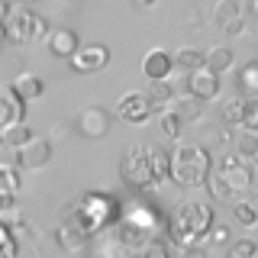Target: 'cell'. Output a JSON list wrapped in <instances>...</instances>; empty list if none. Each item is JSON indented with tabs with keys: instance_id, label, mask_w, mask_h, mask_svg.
Returning <instances> with one entry per match:
<instances>
[{
	"instance_id": "6da1fadb",
	"label": "cell",
	"mask_w": 258,
	"mask_h": 258,
	"mask_svg": "<svg viewBox=\"0 0 258 258\" xmlns=\"http://www.w3.org/2000/svg\"><path fill=\"white\" fill-rule=\"evenodd\" d=\"M119 177L133 190H152L168 181V152L158 145H133L119 161Z\"/></svg>"
},
{
	"instance_id": "7a4b0ae2",
	"label": "cell",
	"mask_w": 258,
	"mask_h": 258,
	"mask_svg": "<svg viewBox=\"0 0 258 258\" xmlns=\"http://www.w3.org/2000/svg\"><path fill=\"white\" fill-rule=\"evenodd\" d=\"M116 220H119L116 197L100 194V190L81 194L75 204H68V210H64V223H68L71 229H78L81 236H94V232H100V229H110Z\"/></svg>"
},
{
	"instance_id": "3957f363",
	"label": "cell",
	"mask_w": 258,
	"mask_h": 258,
	"mask_svg": "<svg viewBox=\"0 0 258 258\" xmlns=\"http://www.w3.org/2000/svg\"><path fill=\"white\" fill-rule=\"evenodd\" d=\"M210 171H213V158L204 145L181 142L168 152V177L177 187H200V184H207Z\"/></svg>"
},
{
	"instance_id": "277c9868",
	"label": "cell",
	"mask_w": 258,
	"mask_h": 258,
	"mask_svg": "<svg viewBox=\"0 0 258 258\" xmlns=\"http://www.w3.org/2000/svg\"><path fill=\"white\" fill-rule=\"evenodd\" d=\"M213 226V210L204 204H181L168 216V242L171 245H200Z\"/></svg>"
},
{
	"instance_id": "5b68a950",
	"label": "cell",
	"mask_w": 258,
	"mask_h": 258,
	"mask_svg": "<svg viewBox=\"0 0 258 258\" xmlns=\"http://www.w3.org/2000/svg\"><path fill=\"white\" fill-rule=\"evenodd\" d=\"M4 26H7V42H13V45H29L48 36V23L39 13H32L26 4L10 7Z\"/></svg>"
},
{
	"instance_id": "8992f818",
	"label": "cell",
	"mask_w": 258,
	"mask_h": 258,
	"mask_svg": "<svg viewBox=\"0 0 258 258\" xmlns=\"http://www.w3.org/2000/svg\"><path fill=\"white\" fill-rule=\"evenodd\" d=\"M220 171L229 177L236 194H252L258 190V158H242V155H226Z\"/></svg>"
},
{
	"instance_id": "52a82bcc",
	"label": "cell",
	"mask_w": 258,
	"mask_h": 258,
	"mask_svg": "<svg viewBox=\"0 0 258 258\" xmlns=\"http://www.w3.org/2000/svg\"><path fill=\"white\" fill-rule=\"evenodd\" d=\"M20 123H26V100L13 91V84L0 81V136Z\"/></svg>"
},
{
	"instance_id": "ba28073f",
	"label": "cell",
	"mask_w": 258,
	"mask_h": 258,
	"mask_svg": "<svg viewBox=\"0 0 258 258\" xmlns=\"http://www.w3.org/2000/svg\"><path fill=\"white\" fill-rule=\"evenodd\" d=\"M152 113H155V107H152V100H149L145 91H129L116 100V116L123 119V123H136V126L149 123Z\"/></svg>"
},
{
	"instance_id": "9c48e42d",
	"label": "cell",
	"mask_w": 258,
	"mask_h": 258,
	"mask_svg": "<svg viewBox=\"0 0 258 258\" xmlns=\"http://www.w3.org/2000/svg\"><path fill=\"white\" fill-rule=\"evenodd\" d=\"M68 64L78 71V75H94V71H103L110 64V45H103V42L81 45L78 52L68 58Z\"/></svg>"
},
{
	"instance_id": "30bf717a",
	"label": "cell",
	"mask_w": 258,
	"mask_h": 258,
	"mask_svg": "<svg viewBox=\"0 0 258 258\" xmlns=\"http://www.w3.org/2000/svg\"><path fill=\"white\" fill-rule=\"evenodd\" d=\"M110 126H113V113L103 107H84L75 119L78 136H84V139H103L110 133Z\"/></svg>"
},
{
	"instance_id": "8fae6325",
	"label": "cell",
	"mask_w": 258,
	"mask_h": 258,
	"mask_svg": "<svg viewBox=\"0 0 258 258\" xmlns=\"http://www.w3.org/2000/svg\"><path fill=\"white\" fill-rule=\"evenodd\" d=\"M48 161H52V142L42 139V136H36L29 145H23V149L16 152V165L26 168V171H39Z\"/></svg>"
},
{
	"instance_id": "7c38bea8",
	"label": "cell",
	"mask_w": 258,
	"mask_h": 258,
	"mask_svg": "<svg viewBox=\"0 0 258 258\" xmlns=\"http://www.w3.org/2000/svg\"><path fill=\"white\" fill-rule=\"evenodd\" d=\"M45 48L55 55V58H64L68 61L71 55L81 48V39H78V32L75 29H68V26H55V29H48V36H45Z\"/></svg>"
},
{
	"instance_id": "4fadbf2b",
	"label": "cell",
	"mask_w": 258,
	"mask_h": 258,
	"mask_svg": "<svg viewBox=\"0 0 258 258\" xmlns=\"http://www.w3.org/2000/svg\"><path fill=\"white\" fill-rule=\"evenodd\" d=\"M126 223H133L136 229H142V232H149L152 239H155V232H158V226H161V216H158V210L155 207H149V204H129L123 213Z\"/></svg>"
},
{
	"instance_id": "5bb4252c",
	"label": "cell",
	"mask_w": 258,
	"mask_h": 258,
	"mask_svg": "<svg viewBox=\"0 0 258 258\" xmlns=\"http://www.w3.org/2000/svg\"><path fill=\"white\" fill-rule=\"evenodd\" d=\"M187 91L190 97H197V100H213L216 94H220V75H213L210 68H197V71H190V78H187Z\"/></svg>"
},
{
	"instance_id": "9a60e30c",
	"label": "cell",
	"mask_w": 258,
	"mask_h": 258,
	"mask_svg": "<svg viewBox=\"0 0 258 258\" xmlns=\"http://www.w3.org/2000/svg\"><path fill=\"white\" fill-rule=\"evenodd\" d=\"M171 71H174V58L165 52V48H152V52H145V58H142V75L149 78V81H165Z\"/></svg>"
},
{
	"instance_id": "2e32d148",
	"label": "cell",
	"mask_w": 258,
	"mask_h": 258,
	"mask_svg": "<svg viewBox=\"0 0 258 258\" xmlns=\"http://www.w3.org/2000/svg\"><path fill=\"white\" fill-rule=\"evenodd\" d=\"M32 139H36V129H32L29 123H20V126L7 129V133L0 136V149H4L7 155H13V161H16V152H20L23 145H29Z\"/></svg>"
},
{
	"instance_id": "e0dca14e",
	"label": "cell",
	"mask_w": 258,
	"mask_h": 258,
	"mask_svg": "<svg viewBox=\"0 0 258 258\" xmlns=\"http://www.w3.org/2000/svg\"><path fill=\"white\" fill-rule=\"evenodd\" d=\"M23 168L16 161H0V197H20L23 194V177H20Z\"/></svg>"
},
{
	"instance_id": "ac0fdd59",
	"label": "cell",
	"mask_w": 258,
	"mask_h": 258,
	"mask_svg": "<svg viewBox=\"0 0 258 258\" xmlns=\"http://www.w3.org/2000/svg\"><path fill=\"white\" fill-rule=\"evenodd\" d=\"M10 84H13V91L20 94L26 103H29V100H39V97L45 94V84H42V78H36L32 71H20V75H16V78L10 81Z\"/></svg>"
},
{
	"instance_id": "d6986e66",
	"label": "cell",
	"mask_w": 258,
	"mask_h": 258,
	"mask_svg": "<svg viewBox=\"0 0 258 258\" xmlns=\"http://www.w3.org/2000/svg\"><path fill=\"white\" fill-rule=\"evenodd\" d=\"M149 100H152V107H155V113H161V110H171V103H174V84L171 81H149Z\"/></svg>"
},
{
	"instance_id": "ffe728a7",
	"label": "cell",
	"mask_w": 258,
	"mask_h": 258,
	"mask_svg": "<svg viewBox=\"0 0 258 258\" xmlns=\"http://www.w3.org/2000/svg\"><path fill=\"white\" fill-rule=\"evenodd\" d=\"M232 64H236V55H232V48H226V45L210 48L207 58H204V68H210L213 75H226V71H232Z\"/></svg>"
},
{
	"instance_id": "44dd1931",
	"label": "cell",
	"mask_w": 258,
	"mask_h": 258,
	"mask_svg": "<svg viewBox=\"0 0 258 258\" xmlns=\"http://www.w3.org/2000/svg\"><path fill=\"white\" fill-rule=\"evenodd\" d=\"M171 110L177 113V116L184 119V123H200L204 119V100H197V97H174Z\"/></svg>"
},
{
	"instance_id": "7402d4cb",
	"label": "cell",
	"mask_w": 258,
	"mask_h": 258,
	"mask_svg": "<svg viewBox=\"0 0 258 258\" xmlns=\"http://www.w3.org/2000/svg\"><path fill=\"white\" fill-rule=\"evenodd\" d=\"M242 20V7H239V0H216V7H213V23L220 29H226L229 23H236Z\"/></svg>"
},
{
	"instance_id": "603a6c76",
	"label": "cell",
	"mask_w": 258,
	"mask_h": 258,
	"mask_svg": "<svg viewBox=\"0 0 258 258\" xmlns=\"http://www.w3.org/2000/svg\"><path fill=\"white\" fill-rule=\"evenodd\" d=\"M171 58H174V68H181V71H187V75H190V71L204 68V58H207V55L200 52V48H190L187 45V48H177Z\"/></svg>"
},
{
	"instance_id": "cb8c5ba5",
	"label": "cell",
	"mask_w": 258,
	"mask_h": 258,
	"mask_svg": "<svg viewBox=\"0 0 258 258\" xmlns=\"http://www.w3.org/2000/svg\"><path fill=\"white\" fill-rule=\"evenodd\" d=\"M207 190H210V197L213 200H232V184H229V177H226L223 171H210L207 177Z\"/></svg>"
},
{
	"instance_id": "d4e9b609",
	"label": "cell",
	"mask_w": 258,
	"mask_h": 258,
	"mask_svg": "<svg viewBox=\"0 0 258 258\" xmlns=\"http://www.w3.org/2000/svg\"><path fill=\"white\" fill-rule=\"evenodd\" d=\"M55 239H58V245L64 248V252H78V248L87 242V236H81V232H78V229H71L68 223H61V226H58Z\"/></svg>"
},
{
	"instance_id": "484cf974",
	"label": "cell",
	"mask_w": 258,
	"mask_h": 258,
	"mask_svg": "<svg viewBox=\"0 0 258 258\" xmlns=\"http://www.w3.org/2000/svg\"><path fill=\"white\" fill-rule=\"evenodd\" d=\"M158 129L168 136V139H181V129H184V119L177 116L174 110H161L158 113Z\"/></svg>"
},
{
	"instance_id": "4316f807",
	"label": "cell",
	"mask_w": 258,
	"mask_h": 258,
	"mask_svg": "<svg viewBox=\"0 0 258 258\" xmlns=\"http://www.w3.org/2000/svg\"><path fill=\"white\" fill-rule=\"evenodd\" d=\"M20 252V242H16V232L10 223H0V258H16Z\"/></svg>"
},
{
	"instance_id": "83f0119b",
	"label": "cell",
	"mask_w": 258,
	"mask_h": 258,
	"mask_svg": "<svg viewBox=\"0 0 258 258\" xmlns=\"http://www.w3.org/2000/svg\"><path fill=\"white\" fill-rule=\"evenodd\" d=\"M139 258H171V242L168 239H149L145 245L139 248Z\"/></svg>"
},
{
	"instance_id": "f1b7e54d",
	"label": "cell",
	"mask_w": 258,
	"mask_h": 258,
	"mask_svg": "<svg viewBox=\"0 0 258 258\" xmlns=\"http://www.w3.org/2000/svg\"><path fill=\"white\" fill-rule=\"evenodd\" d=\"M239 87L248 97H258V61H248L245 68L239 71Z\"/></svg>"
},
{
	"instance_id": "f546056e",
	"label": "cell",
	"mask_w": 258,
	"mask_h": 258,
	"mask_svg": "<svg viewBox=\"0 0 258 258\" xmlns=\"http://www.w3.org/2000/svg\"><path fill=\"white\" fill-rule=\"evenodd\" d=\"M232 216H236L239 226H255L258 223V207L248 204V200H236V204H232Z\"/></svg>"
},
{
	"instance_id": "4dcf8cb0",
	"label": "cell",
	"mask_w": 258,
	"mask_h": 258,
	"mask_svg": "<svg viewBox=\"0 0 258 258\" xmlns=\"http://www.w3.org/2000/svg\"><path fill=\"white\" fill-rule=\"evenodd\" d=\"M242 107H245V97H229L223 103V123L242 126Z\"/></svg>"
},
{
	"instance_id": "1f68e13d",
	"label": "cell",
	"mask_w": 258,
	"mask_h": 258,
	"mask_svg": "<svg viewBox=\"0 0 258 258\" xmlns=\"http://www.w3.org/2000/svg\"><path fill=\"white\" fill-rule=\"evenodd\" d=\"M242 126H245V133L258 136V97H245V107H242Z\"/></svg>"
},
{
	"instance_id": "d6a6232c",
	"label": "cell",
	"mask_w": 258,
	"mask_h": 258,
	"mask_svg": "<svg viewBox=\"0 0 258 258\" xmlns=\"http://www.w3.org/2000/svg\"><path fill=\"white\" fill-rule=\"evenodd\" d=\"M126 255H129V248L116 236H110V242L103 248H94V252H91V258H126Z\"/></svg>"
},
{
	"instance_id": "836d02e7",
	"label": "cell",
	"mask_w": 258,
	"mask_h": 258,
	"mask_svg": "<svg viewBox=\"0 0 258 258\" xmlns=\"http://www.w3.org/2000/svg\"><path fill=\"white\" fill-rule=\"evenodd\" d=\"M236 155H242V158H258V136H255V133L239 136V142H236Z\"/></svg>"
},
{
	"instance_id": "e575fe53",
	"label": "cell",
	"mask_w": 258,
	"mask_h": 258,
	"mask_svg": "<svg viewBox=\"0 0 258 258\" xmlns=\"http://www.w3.org/2000/svg\"><path fill=\"white\" fill-rule=\"evenodd\" d=\"M258 255V245L252 239H239V242H232V248H229V258H255Z\"/></svg>"
},
{
	"instance_id": "d590c367",
	"label": "cell",
	"mask_w": 258,
	"mask_h": 258,
	"mask_svg": "<svg viewBox=\"0 0 258 258\" xmlns=\"http://www.w3.org/2000/svg\"><path fill=\"white\" fill-rule=\"evenodd\" d=\"M210 242L226 245V242H229V229H226V226H220V223H213V226H210Z\"/></svg>"
},
{
	"instance_id": "8d00e7d4",
	"label": "cell",
	"mask_w": 258,
	"mask_h": 258,
	"mask_svg": "<svg viewBox=\"0 0 258 258\" xmlns=\"http://www.w3.org/2000/svg\"><path fill=\"white\" fill-rule=\"evenodd\" d=\"M181 258H207V252H204V245H184Z\"/></svg>"
},
{
	"instance_id": "74e56055",
	"label": "cell",
	"mask_w": 258,
	"mask_h": 258,
	"mask_svg": "<svg viewBox=\"0 0 258 258\" xmlns=\"http://www.w3.org/2000/svg\"><path fill=\"white\" fill-rule=\"evenodd\" d=\"M242 26H245V23H242V20H236V23H229V26H226L223 32H226V36H239V32H242Z\"/></svg>"
},
{
	"instance_id": "f35d334b",
	"label": "cell",
	"mask_w": 258,
	"mask_h": 258,
	"mask_svg": "<svg viewBox=\"0 0 258 258\" xmlns=\"http://www.w3.org/2000/svg\"><path fill=\"white\" fill-rule=\"evenodd\" d=\"M133 7H139V10H149V7H155V0H133Z\"/></svg>"
},
{
	"instance_id": "ab89813d",
	"label": "cell",
	"mask_w": 258,
	"mask_h": 258,
	"mask_svg": "<svg viewBox=\"0 0 258 258\" xmlns=\"http://www.w3.org/2000/svg\"><path fill=\"white\" fill-rule=\"evenodd\" d=\"M7 13H10V4H7V0H0V20H7Z\"/></svg>"
},
{
	"instance_id": "60d3db41",
	"label": "cell",
	"mask_w": 258,
	"mask_h": 258,
	"mask_svg": "<svg viewBox=\"0 0 258 258\" xmlns=\"http://www.w3.org/2000/svg\"><path fill=\"white\" fill-rule=\"evenodd\" d=\"M248 13H252V16H258V0H248Z\"/></svg>"
},
{
	"instance_id": "b9f144b4",
	"label": "cell",
	"mask_w": 258,
	"mask_h": 258,
	"mask_svg": "<svg viewBox=\"0 0 258 258\" xmlns=\"http://www.w3.org/2000/svg\"><path fill=\"white\" fill-rule=\"evenodd\" d=\"M0 42H7V26H4V20H0Z\"/></svg>"
},
{
	"instance_id": "7bdbcfd3",
	"label": "cell",
	"mask_w": 258,
	"mask_h": 258,
	"mask_svg": "<svg viewBox=\"0 0 258 258\" xmlns=\"http://www.w3.org/2000/svg\"><path fill=\"white\" fill-rule=\"evenodd\" d=\"M252 29H255V36H258V16H255V26H252Z\"/></svg>"
},
{
	"instance_id": "ee69618b",
	"label": "cell",
	"mask_w": 258,
	"mask_h": 258,
	"mask_svg": "<svg viewBox=\"0 0 258 258\" xmlns=\"http://www.w3.org/2000/svg\"><path fill=\"white\" fill-rule=\"evenodd\" d=\"M29 4H32V0H26V7H29Z\"/></svg>"
},
{
	"instance_id": "f6af8a7d",
	"label": "cell",
	"mask_w": 258,
	"mask_h": 258,
	"mask_svg": "<svg viewBox=\"0 0 258 258\" xmlns=\"http://www.w3.org/2000/svg\"><path fill=\"white\" fill-rule=\"evenodd\" d=\"M255 258H258V255H255Z\"/></svg>"
}]
</instances>
